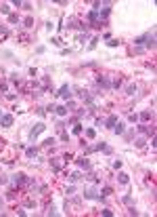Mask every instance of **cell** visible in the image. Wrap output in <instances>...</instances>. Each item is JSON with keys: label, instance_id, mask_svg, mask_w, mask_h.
<instances>
[{"label": "cell", "instance_id": "603a6c76", "mask_svg": "<svg viewBox=\"0 0 157 217\" xmlns=\"http://www.w3.org/2000/svg\"><path fill=\"white\" fill-rule=\"evenodd\" d=\"M111 86H113V89H119V86H121V80H119V78H115L113 82H111Z\"/></svg>", "mask_w": 157, "mask_h": 217}, {"label": "cell", "instance_id": "f1b7e54d", "mask_svg": "<svg viewBox=\"0 0 157 217\" xmlns=\"http://www.w3.org/2000/svg\"><path fill=\"white\" fill-rule=\"evenodd\" d=\"M101 213H103V215H107V217H111V215H113V211H111V209H103Z\"/></svg>", "mask_w": 157, "mask_h": 217}, {"label": "cell", "instance_id": "83f0119b", "mask_svg": "<svg viewBox=\"0 0 157 217\" xmlns=\"http://www.w3.org/2000/svg\"><path fill=\"white\" fill-rule=\"evenodd\" d=\"M54 141H57V139L50 137V139H46V141H44V146H54Z\"/></svg>", "mask_w": 157, "mask_h": 217}, {"label": "cell", "instance_id": "52a82bcc", "mask_svg": "<svg viewBox=\"0 0 157 217\" xmlns=\"http://www.w3.org/2000/svg\"><path fill=\"white\" fill-rule=\"evenodd\" d=\"M97 82L103 86V89H111V80H109L107 76H99V78H97Z\"/></svg>", "mask_w": 157, "mask_h": 217}, {"label": "cell", "instance_id": "8d00e7d4", "mask_svg": "<svg viewBox=\"0 0 157 217\" xmlns=\"http://www.w3.org/2000/svg\"><path fill=\"white\" fill-rule=\"evenodd\" d=\"M0 205H2V198H0Z\"/></svg>", "mask_w": 157, "mask_h": 217}, {"label": "cell", "instance_id": "d4e9b609", "mask_svg": "<svg viewBox=\"0 0 157 217\" xmlns=\"http://www.w3.org/2000/svg\"><path fill=\"white\" fill-rule=\"evenodd\" d=\"M107 44H109V46H117V44H119V40H117V38H111Z\"/></svg>", "mask_w": 157, "mask_h": 217}, {"label": "cell", "instance_id": "4dcf8cb0", "mask_svg": "<svg viewBox=\"0 0 157 217\" xmlns=\"http://www.w3.org/2000/svg\"><path fill=\"white\" fill-rule=\"evenodd\" d=\"M128 120H130V122H136V120H138V116H136V114H130V116H128Z\"/></svg>", "mask_w": 157, "mask_h": 217}, {"label": "cell", "instance_id": "d590c367", "mask_svg": "<svg viewBox=\"0 0 157 217\" xmlns=\"http://www.w3.org/2000/svg\"><path fill=\"white\" fill-rule=\"evenodd\" d=\"M0 116H2V110H0Z\"/></svg>", "mask_w": 157, "mask_h": 217}, {"label": "cell", "instance_id": "8fae6325", "mask_svg": "<svg viewBox=\"0 0 157 217\" xmlns=\"http://www.w3.org/2000/svg\"><path fill=\"white\" fill-rule=\"evenodd\" d=\"M136 91H138V86H136V84H128L126 86V95H130V97H132V95H136Z\"/></svg>", "mask_w": 157, "mask_h": 217}, {"label": "cell", "instance_id": "7402d4cb", "mask_svg": "<svg viewBox=\"0 0 157 217\" xmlns=\"http://www.w3.org/2000/svg\"><path fill=\"white\" fill-rule=\"evenodd\" d=\"M73 133H76V135H80V133H82V124H80V122L73 124Z\"/></svg>", "mask_w": 157, "mask_h": 217}, {"label": "cell", "instance_id": "d6986e66", "mask_svg": "<svg viewBox=\"0 0 157 217\" xmlns=\"http://www.w3.org/2000/svg\"><path fill=\"white\" fill-rule=\"evenodd\" d=\"M9 21H11V23H19L21 19H19V15H15V13H11V15H9Z\"/></svg>", "mask_w": 157, "mask_h": 217}, {"label": "cell", "instance_id": "6da1fadb", "mask_svg": "<svg viewBox=\"0 0 157 217\" xmlns=\"http://www.w3.org/2000/svg\"><path fill=\"white\" fill-rule=\"evenodd\" d=\"M155 49V32H147V40H145V51Z\"/></svg>", "mask_w": 157, "mask_h": 217}, {"label": "cell", "instance_id": "4316f807", "mask_svg": "<svg viewBox=\"0 0 157 217\" xmlns=\"http://www.w3.org/2000/svg\"><path fill=\"white\" fill-rule=\"evenodd\" d=\"M65 107H67V110H73V107H76V103H73V101L69 99V101H67V103H65Z\"/></svg>", "mask_w": 157, "mask_h": 217}, {"label": "cell", "instance_id": "5b68a950", "mask_svg": "<svg viewBox=\"0 0 157 217\" xmlns=\"http://www.w3.org/2000/svg\"><path fill=\"white\" fill-rule=\"evenodd\" d=\"M13 184L15 186H23V184H27V177L23 173H17V175H13Z\"/></svg>", "mask_w": 157, "mask_h": 217}, {"label": "cell", "instance_id": "d6a6232c", "mask_svg": "<svg viewBox=\"0 0 157 217\" xmlns=\"http://www.w3.org/2000/svg\"><path fill=\"white\" fill-rule=\"evenodd\" d=\"M0 34H2V36H6V34H9V30H6L4 25H0Z\"/></svg>", "mask_w": 157, "mask_h": 217}, {"label": "cell", "instance_id": "8992f818", "mask_svg": "<svg viewBox=\"0 0 157 217\" xmlns=\"http://www.w3.org/2000/svg\"><path fill=\"white\" fill-rule=\"evenodd\" d=\"M78 167H80V169H86V171H88L92 165H90V160H88L86 156H80V158H78Z\"/></svg>", "mask_w": 157, "mask_h": 217}, {"label": "cell", "instance_id": "3957f363", "mask_svg": "<svg viewBox=\"0 0 157 217\" xmlns=\"http://www.w3.org/2000/svg\"><path fill=\"white\" fill-rule=\"evenodd\" d=\"M44 129H46V124H44V122H38L36 127H34V129H32V133H30V137H32L34 141H36V137H38V135H40V133H42V131H44Z\"/></svg>", "mask_w": 157, "mask_h": 217}, {"label": "cell", "instance_id": "30bf717a", "mask_svg": "<svg viewBox=\"0 0 157 217\" xmlns=\"http://www.w3.org/2000/svg\"><path fill=\"white\" fill-rule=\"evenodd\" d=\"M113 131L117 133V135H124V131H126V127H124V122H115V127H113Z\"/></svg>", "mask_w": 157, "mask_h": 217}, {"label": "cell", "instance_id": "f546056e", "mask_svg": "<svg viewBox=\"0 0 157 217\" xmlns=\"http://www.w3.org/2000/svg\"><path fill=\"white\" fill-rule=\"evenodd\" d=\"M121 200H124L126 205H132V196H124V198H121Z\"/></svg>", "mask_w": 157, "mask_h": 217}, {"label": "cell", "instance_id": "7a4b0ae2", "mask_svg": "<svg viewBox=\"0 0 157 217\" xmlns=\"http://www.w3.org/2000/svg\"><path fill=\"white\" fill-rule=\"evenodd\" d=\"M0 127L2 129L13 127V114H2V116H0Z\"/></svg>", "mask_w": 157, "mask_h": 217}, {"label": "cell", "instance_id": "836d02e7", "mask_svg": "<svg viewBox=\"0 0 157 217\" xmlns=\"http://www.w3.org/2000/svg\"><path fill=\"white\" fill-rule=\"evenodd\" d=\"M113 169H121V160H115L113 162Z\"/></svg>", "mask_w": 157, "mask_h": 217}, {"label": "cell", "instance_id": "277c9868", "mask_svg": "<svg viewBox=\"0 0 157 217\" xmlns=\"http://www.w3.org/2000/svg\"><path fill=\"white\" fill-rule=\"evenodd\" d=\"M59 97H63V99L69 101V99H71V89H69L67 84H63V86L59 89Z\"/></svg>", "mask_w": 157, "mask_h": 217}, {"label": "cell", "instance_id": "4fadbf2b", "mask_svg": "<svg viewBox=\"0 0 157 217\" xmlns=\"http://www.w3.org/2000/svg\"><path fill=\"white\" fill-rule=\"evenodd\" d=\"M151 118H153V114L149 112V110H145V112L140 114V120H142V122H149V120H151Z\"/></svg>", "mask_w": 157, "mask_h": 217}, {"label": "cell", "instance_id": "44dd1931", "mask_svg": "<svg viewBox=\"0 0 157 217\" xmlns=\"http://www.w3.org/2000/svg\"><path fill=\"white\" fill-rule=\"evenodd\" d=\"M23 23H25V28H32V25H34V19H32V17H25Z\"/></svg>", "mask_w": 157, "mask_h": 217}, {"label": "cell", "instance_id": "9c48e42d", "mask_svg": "<svg viewBox=\"0 0 157 217\" xmlns=\"http://www.w3.org/2000/svg\"><path fill=\"white\" fill-rule=\"evenodd\" d=\"M25 156H27V158H36V156H38V148H27Z\"/></svg>", "mask_w": 157, "mask_h": 217}, {"label": "cell", "instance_id": "2e32d148", "mask_svg": "<svg viewBox=\"0 0 157 217\" xmlns=\"http://www.w3.org/2000/svg\"><path fill=\"white\" fill-rule=\"evenodd\" d=\"M84 135H86L88 139H94V137H97V131H94V129H86V131H84Z\"/></svg>", "mask_w": 157, "mask_h": 217}, {"label": "cell", "instance_id": "484cf974", "mask_svg": "<svg viewBox=\"0 0 157 217\" xmlns=\"http://www.w3.org/2000/svg\"><path fill=\"white\" fill-rule=\"evenodd\" d=\"M97 42H99V38H92V42H90V44H88V49H90V51H92V49H94V46H97Z\"/></svg>", "mask_w": 157, "mask_h": 217}, {"label": "cell", "instance_id": "7c38bea8", "mask_svg": "<svg viewBox=\"0 0 157 217\" xmlns=\"http://www.w3.org/2000/svg\"><path fill=\"white\" fill-rule=\"evenodd\" d=\"M0 13H2V15H11V4L2 2V4H0Z\"/></svg>", "mask_w": 157, "mask_h": 217}, {"label": "cell", "instance_id": "ba28073f", "mask_svg": "<svg viewBox=\"0 0 157 217\" xmlns=\"http://www.w3.org/2000/svg\"><path fill=\"white\" fill-rule=\"evenodd\" d=\"M115 122H117V116H115V114H111V116L105 120V124H107L109 129H113V127H115Z\"/></svg>", "mask_w": 157, "mask_h": 217}, {"label": "cell", "instance_id": "1f68e13d", "mask_svg": "<svg viewBox=\"0 0 157 217\" xmlns=\"http://www.w3.org/2000/svg\"><path fill=\"white\" fill-rule=\"evenodd\" d=\"M46 49H44V46H36V53H38V55H42V53H44Z\"/></svg>", "mask_w": 157, "mask_h": 217}, {"label": "cell", "instance_id": "e0dca14e", "mask_svg": "<svg viewBox=\"0 0 157 217\" xmlns=\"http://www.w3.org/2000/svg\"><path fill=\"white\" fill-rule=\"evenodd\" d=\"M54 112H57L59 116H67V112H69V110H67L65 105H59V107H57V110H54Z\"/></svg>", "mask_w": 157, "mask_h": 217}, {"label": "cell", "instance_id": "cb8c5ba5", "mask_svg": "<svg viewBox=\"0 0 157 217\" xmlns=\"http://www.w3.org/2000/svg\"><path fill=\"white\" fill-rule=\"evenodd\" d=\"M113 192V190L111 188H103V190H101V196H109V194H111Z\"/></svg>", "mask_w": 157, "mask_h": 217}, {"label": "cell", "instance_id": "9a60e30c", "mask_svg": "<svg viewBox=\"0 0 157 217\" xmlns=\"http://www.w3.org/2000/svg\"><path fill=\"white\" fill-rule=\"evenodd\" d=\"M134 146H136V148H145V146H147V139H145V137H136V139H134Z\"/></svg>", "mask_w": 157, "mask_h": 217}, {"label": "cell", "instance_id": "5bb4252c", "mask_svg": "<svg viewBox=\"0 0 157 217\" xmlns=\"http://www.w3.org/2000/svg\"><path fill=\"white\" fill-rule=\"evenodd\" d=\"M117 179H119V184H121V186H126L128 181H130V177H128V173H119V175H117Z\"/></svg>", "mask_w": 157, "mask_h": 217}, {"label": "cell", "instance_id": "ac0fdd59", "mask_svg": "<svg viewBox=\"0 0 157 217\" xmlns=\"http://www.w3.org/2000/svg\"><path fill=\"white\" fill-rule=\"evenodd\" d=\"M80 179H82V175H80V173H78V171H76V173H71V175H69V181H71V184H76V181H80Z\"/></svg>", "mask_w": 157, "mask_h": 217}, {"label": "cell", "instance_id": "ffe728a7", "mask_svg": "<svg viewBox=\"0 0 157 217\" xmlns=\"http://www.w3.org/2000/svg\"><path fill=\"white\" fill-rule=\"evenodd\" d=\"M88 38H90V32H84V34H80V36H78L80 42H84V40H88Z\"/></svg>", "mask_w": 157, "mask_h": 217}, {"label": "cell", "instance_id": "e575fe53", "mask_svg": "<svg viewBox=\"0 0 157 217\" xmlns=\"http://www.w3.org/2000/svg\"><path fill=\"white\" fill-rule=\"evenodd\" d=\"M128 213H130V215H138V211H136L134 207H130V209H128Z\"/></svg>", "mask_w": 157, "mask_h": 217}]
</instances>
